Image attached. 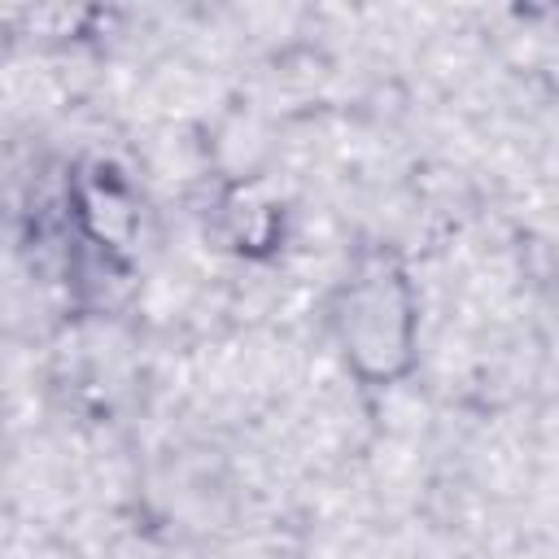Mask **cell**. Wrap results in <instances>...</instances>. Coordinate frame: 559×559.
Returning <instances> with one entry per match:
<instances>
[{"label":"cell","mask_w":559,"mask_h":559,"mask_svg":"<svg viewBox=\"0 0 559 559\" xmlns=\"http://www.w3.org/2000/svg\"><path fill=\"white\" fill-rule=\"evenodd\" d=\"M419 284L402 253L362 245L328 297V336L341 367L367 393L397 389L419 367Z\"/></svg>","instance_id":"6da1fadb"},{"label":"cell","mask_w":559,"mask_h":559,"mask_svg":"<svg viewBox=\"0 0 559 559\" xmlns=\"http://www.w3.org/2000/svg\"><path fill=\"white\" fill-rule=\"evenodd\" d=\"M66 205L74 231L105 262L122 266L140 253L144 240V201L127 170L109 157H83L66 179Z\"/></svg>","instance_id":"7a4b0ae2"},{"label":"cell","mask_w":559,"mask_h":559,"mask_svg":"<svg viewBox=\"0 0 559 559\" xmlns=\"http://www.w3.org/2000/svg\"><path fill=\"white\" fill-rule=\"evenodd\" d=\"M214 231H218L227 253L249 258V262H266L284 249V236H288L284 197L262 175L236 179L223 188V197L214 205Z\"/></svg>","instance_id":"3957f363"}]
</instances>
